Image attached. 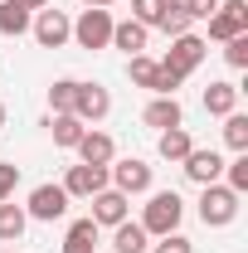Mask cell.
<instances>
[{
    "label": "cell",
    "instance_id": "cell-21",
    "mask_svg": "<svg viewBox=\"0 0 248 253\" xmlns=\"http://www.w3.org/2000/svg\"><path fill=\"white\" fill-rule=\"evenodd\" d=\"M97 229L93 219H73L68 224V234H63V253H97Z\"/></svg>",
    "mask_w": 248,
    "mask_h": 253
},
{
    "label": "cell",
    "instance_id": "cell-11",
    "mask_svg": "<svg viewBox=\"0 0 248 253\" xmlns=\"http://www.w3.org/2000/svg\"><path fill=\"white\" fill-rule=\"evenodd\" d=\"M63 190H68V200H93L97 190H107V166H68V175H63Z\"/></svg>",
    "mask_w": 248,
    "mask_h": 253
},
{
    "label": "cell",
    "instance_id": "cell-16",
    "mask_svg": "<svg viewBox=\"0 0 248 253\" xmlns=\"http://www.w3.org/2000/svg\"><path fill=\"white\" fill-rule=\"evenodd\" d=\"M44 126H49L54 146H63V151H73V146L83 141V131H88V122H78L73 112H49V117H44Z\"/></svg>",
    "mask_w": 248,
    "mask_h": 253
},
{
    "label": "cell",
    "instance_id": "cell-5",
    "mask_svg": "<svg viewBox=\"0 0 248 253\" xmlns=\"http://www.w3.org/2000/svg\"><path fill=\"white\" fill-rule=\"evenodd\" d=\"M107 185L122 190L126 200H131V195H146V190L156 185V170H151L141 156H122V161H112V166H107Z\"/></svg>",
    "mask_w": 248,
    "mask_h": 253
},
{
    "label": "cell",
    "instance_id": "cell-17",
    "mask_svg": "<svg viewBox=\"0 0 248 253\" xmlns=\"http://www.w3.org/2000/svg\"><path fill=\"white\" fill-rule=\"evenodd\" d=\"M146 25H136V20H112V44H107V49H122L126 59H131V54H146Z\"/></svg>",
    "mask_w": 248,
    "mask_h": 253
},
{
    "label": "cell",
    "instance_id": "cell-36",
    "mask_svg": "<svg viewBox=\"0 0 248 253\" xmlns=\"http://www.w3.org/2000/svg\"><path fill=\"white\" fill-rule=\"evenodd\" d=\"M0 253H20V249H0Z\"/></svg>",
    "mask_w": 248,
    "mask_h": 253
},
{
    "label": "cell",
    "instance_id": "cell-2",
    "mask_svg": "<svg viewBox=\"0 0 248 253\" xmlns=\"http://www.w3.org/2000/svg\"><path fill=\"white\" fill-rule=\"evenodd\" d=\"M126 78H131L136 88H146L151 97H175V88L185 83V78H175L170 68H161V59H151V54H131V59H126Z\"/></svg>",
    "mask_w": 248,
    "mask_h": 253
},
{
    "label": "cell",
    "instance_id": "cell-23",
    "mask_svg": "<svg viewBox=\"0 0 248 253\" xmlns=\"http://www.w3.org/2000/svg\"><path fill=\"white\" fill-rule=\"evenodd\" d=\"M156 151H161V161H175V166H180V161L195 151V141H190L185 126H170V131H161V136H156Z\"/></svg>",
    "mask_w": 248,
    "mask_h": 253
},
{
    "label": "cell",
    "instance_id": "cell-6",
    "mask_svg": "<svg viewBox=\"0 0 248 253\" xmlns=\"http://www.w3.org/2000/svg\"><path fill=\"white\" fill-rule=\"evenodd\" d=\"M205 54H209V44H205L195 30H190V34H175L170 49H165V59H161V68H170L175 78H190V73L205 63Z\"/></svg>",
    "mask_w": 248,
    "mask_h": 253
},
{
    "label": "cell",
    "instance_id": "cell-14",
    "mask_svg": "<svg viewBox=\"0 0 248 253\" xmlns=\"http://www.w3.org/2000/svg\"><path fill=\"white\" fill-rule=\"evenodd\" d=\"M73 151H78V161H83V166H112V161H117V141H112L107 131L88 126V131H83V141H78Z\"/></svg>",
    "mask_w": 248,
    "mask_h": 253
},
{
    "label": "cell",
    "instance_id": "cell-32",
    "mask_svg": "<svg viewBox=\"0 0 248 253\" xmlns=\"http://www.w3.org/2000/svg\"><path fill=\"white\" fill-rule=\"evenodd\" d=\"M180 5L190 10V20H209V15L219 10V0H180Z\"/></svg>",
    "mask_w": 248,
    "mask_h": 253
},
{
    "label": "cell",
    "instance_id": "cell-24",
    "mask_svg": "<svg viewBox=\"0 0 248 253\" xmlns=\"http://www.w3.org/2000/svg\"><path fill=\"white\" fill-rule=\"evenodd\" d=\"M156 30H165L170 39H175V34H190V30H195V20H190V10L180 5V0H165V10H161Z\"/></svg>",
    "mask_w": 248,
    "mask_h": 253
},
{
    "label": "cell",
    "instance_id": "cell-35",
    "mask_svg": "<svg viewBox=\"0 0 248 253\" xmlns=\"http://www.w3.org/2000/svg\"><path fill=\"white\" fill-rule=\"evenodd\" d=\"M0 126H5V102H0Z\"/></svg>",
    "mask_w": 248,
    "mask_h": 253
},
{
    "label": "cell",
    "instance_id": "cell-29",
    "mask_svg": "<svg viewBox=\"0 0 248 253\" xmlns=\"http://www.w3.org/2000/svg\"><path fill=\"white\" fill-rule=\"evenodd\" d=\"M161 10H165V0H131V20H136V25H146V30H156Z\"/></svg>",
    "mask_w": 248,
    "mask_h": 253
},
{
    "label": "cell",
    "instance_id": "cell-18",
    "mask_svg": "<svg viewBox=\"0 0 248 253\" xmlns=\"http://www.w3.org/2000/svg\"><path fill=\"white\" fill-rule=\"evenodd\" d=\"M205 112L209 117H229V112H239V83H229V78H219L205 88Z\"/></svg>",
    "mask_w": 248,
    "mask_h": 253
},
{
    "label": "cell",
    "instance_id": "cell-27",
    "mask_svg": "<svg viewBox=\"0 0 248 253\" xmlns=\"http://www.w3.org/2000/svg\"><path fill=\"white\" fill-rule=\"evenodd\" d=\"M224 185L234 195H248V151H239L234 161H224Z\"/></svg>",
    "mask_w": 248,
    "mask_h": 253
},
{
    "label": "cell",
    "instance_id": "cell-10",
    "mask_svg": "<svg viewBox=\"0 0 248 253\" xmlns=\"http://www.w3.org/2000/svg\"><path fill=\"white\" fill-rule=\"evenodd\" d=\"M88 219L97 224V229H117V224L122 219H131V200H126L122 190H97L93 195V214H88Z\"/></svg>",
    "mask_w": 248,
    "mask_h": 253
},
{
    "label": "cell",
    "instance_id": "cell-4",
    "mask_svg": "<svg viewBox=\"0 0 248 253\" xmlns=\"http://www.w3.org/2000/svg\"><path fill=\"white\" fill-rule=\"evenodd\" d=\"M73 44L78 49H107L112 44V10H102V5H88V10H78V20H73Z\"/></svg>",
    "mask_w": 248,
    "mask_h": 253
},
{
    "label": "cell",
    "instance_id": "cell-30",
    "mask_svg": "<svg viewBox=\"0 0 248 253\" xmlns=\"http://www.w3.org/2000/svg\"><path fill=\"white\" fill-rule=\"evenodd\" d=\"M15 185H20V166L0 161V200H15Z\"/></svg>",
    "mask_w": 248,
    "mask_h": 253
},
{
    "label": "cell",
    "instance_id": "cell-33",
    "mask_svg": "<svg viewBox=\"0 0 248 253\" xmlns=\"http://www.w3.org/2000/svg\"><path fill=\"white\" fill-rule=\"evenodd\" d=\"M20 5H25V10H44L49 0H20Z\"/></svg>",
    "mask_w": 248,
    "mask_h": 253
},
{
    "label": "cell",
    "instance_id": "cell-15",
    "mask_svg": "<svg viewBox=\"0 0 248 253\" xmlns=\"http://www.w3.org/2000/svg\"><path fill=\"white\" fill-rule=\"evenodd\" d=\"M141 122L156 126V131L185 126V107H180V97H151V102H146V112H141Z\"/></svg>",
    "mask_w": 248,
    "mask_h": 253
},
{
    "label": "cell",
    "instance_id": "cell-25",
    "mask_svg": "<svg viewBox=\"0 0 248 253\" xmlns=\"http://www.w3.org/2000/svg\"><path fill=\"white\" fill-rule=\"evenodd\" d=\"M224 146L239 156V151H248V112H229L224 117Z\"/></svg>",
    "mask_w": 248,
    "mask_h": 253
},
{
    "label": "cell",
    "instance_id": "cell-34",
    "mask_svg": "<svg viewBox=\"0 0 248 253\" xmlns=\"http://www.w3.org/2000/svg\"><path fill=\"white\" fill-rule=\"evenodd\" d=\"M83 5H102V10H107V5H117V0H83Z\"/></svg>",
    "mask_w": 248,
    "mask_h": 253
},
{
    "label": "cell",
    "instance_id": "cell-28",
    "mask_svg": "<svg viewBox=\"0 0 248 253\" xmlns=\"http://www.w3.org/2000/svg\"><path fill=\"white\" fill-rule=\"evenodd\" d=\"M224 63H229L234 73H244V68H248V34H234V39H224Z\"/></svg>",
    "mask_w": 248,
    "mask_h": 253
},
{
    "label": "cell",
    "instance_id": "cell-12",
    "mask_svg": "<svg viewBox=\"0 0 248 253\" xmlns=\"http://www.w3.org/2000/svg\"><path fill=\"white\" fill-rule=\"evenodd\" d=\"M107 112H112V93H107V88H102V83H78V97H73V117H78V122H102V117H107Z\"/></svg>",
    "mask_w": 248,
    "mask_h": 253
},
{
    "label": "cell",
    "instance_id": "cell-7",
    "mask_svg": "<svg viewBox=\"0 0 248 253\" xmlns=\"http://www.w3.org/2000/svg\"><path fill=\"white\" fill-rule=\"evenodd\" d=\"M30 34H34V44L39 49H63L68 39H73V20L63 15V10H34V20H30Z\"/></svg>",
    "mask_w": 248,
    "mask_h": 253
},
{
    "label": "cell",
    "instance_id": "cell-20",
    "mask_svg": "<svg viewBox=\"0 0 248 253\" xmlns=\"http://www.w3.org/2000/svg\"><path fill=\"white\" fill-rule=\"evenodd\" d=\"M25 229H30L25 205H15V200H0V244H20V239H25Z\"/></svg>",
    "mask_w": 248,
    "mask_h": 253
},
{
    "label": "cell",
    "instance_id": "cell-31",
    "mask_svg": "<svg viewBox=\"0 0 248 253\" xmlns=\"http://www.w3.org/2000/svg\"><path fill=\"white\" fill-rule=\"evenodd\" d=\"M151 253H195V244H190L185 234H180V229H175V234H165V239H161V244H151Z\"/></svg>",
    "mask_w": 248,
    "mask_h": 253
},
{
    "label": "cell",
    "instance_id": "cell-13",
    "mask_svg": "<svg viewBox=\"0 0 248 253\" xmlns=\"http://www.w3.org/2000/svg\"><path fill=\"white\" fill-rule=\"evenodd\" d=\"M180 170H185L195 185H214V180H224V156H219L214 146H195V151L180 161Z\"/></svg>",
    "mask_w": 248,
    "mask_h": 253
},
{
    "label": "cell",
    "instance_id": "cell-3",
    "mask_svg": "<svg viewBox=\"0 0 248 253\" xmlns=\"http://www.w3.org/2000/svg\"><path fill=\"white\" fill-rule=\"evenodd\" d=\"M239 200H244V195H234L224 180L200 185V224H205V229H229V224L239 219Z\"/></svg>",
    "mask_w": 248,
    "mask_h": 253
},
{
    "label": "cell",
    "instance_id": "cell-19",
    "mask_svg": "<svg viewBox=\"0 0 248 253\" xmlns=\"http://www.w3.org/2000/svg\"><path fill=\"white\" fill-rule=\"evenodd\" d=\"M112 253H151V234L136 219H122L112 229Z\"/></svg>",
    "mask_w": 248,
    "mask_h": 253
},
{
    "label": "cell",
    "instance_id": "cell-26",
    "mask_svg": "<svg viewBox=\"0 0 248 253\" xmlns=\"http://www.w3.org/2000/svg\"><path fill=\"white\" fill-rule=\"evenodd\" d=\"M73 97H78V78H54L49 83V107L54 112H73Z\"/></svg>",
    "mask_w": 248,
    "mask_h": 253
},
{
    "label": "cell",
    "instance_id": "cell-8",
    "mask_svg": "<svg viewBox=\"0 0 248 253\" xmlns=\"http://www.w3.org/2000/svg\"><path fill=\"white\" fill-rule=\"evenodd\" d=\"M25 214L30 219H39V224H54V219H63L68 214V190L63 185H34L30 190V200H25Z\"/></svg>",
    "mask_w": 248,
    "mask_h": 253
},
{
    "label": "cell",
    "instance_id": "cell-1",
    "mask_svg": "<svg viewBox=\"0 0 248 253\" xmlns=\"http://www.w3.org/2000/svg\"><path fill=\"white\" fill-rule=\"evenodd\" d=\"M151 200L141 205V229L151 234V239H165V234H175L180 229V219H185V200L175 195V190H146Z\"/></svg>",
    "mask_w": 248,
    "mask_h": 253
},
{
    "label": "cell",
    "instance_id": "cell-9",
    "mask_svg": "<svg viewBox=\"0 0 248 253\" xmlns=\"http://www.w3.org/2000/svg\"><path fill=\"white\" fill-rule=\"evenodd\" d=\"M234 34H248V0H219V10L209 15V39L224 44Z\"/></svg>",
    "mask_w": 248,
    "mask_h": 253
},
{
    "label": "cell",
    "instance_id": "cell-22",
    "mask_svg": "<svg viewBox=\"0 0 248 253\" xmlns=\"http://www.w3.org/2000/svg\"><path fill=\"white\" fill-rule=\"evenodd\" d=\"M30 20H34V10H25L20 0H0V34H5V39L30 34Z\"/></svg>",
    "mask_w": 248,
    "mask_h": 253
}]
</instances>
